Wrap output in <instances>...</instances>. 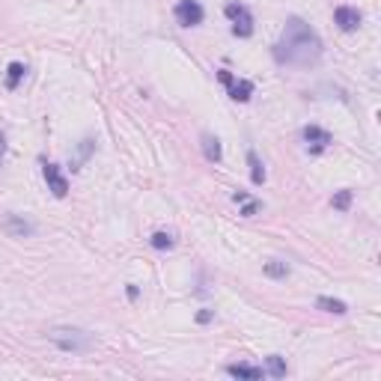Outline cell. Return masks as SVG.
<instances>
[{"label":"cell","instance_id":"obj_1","mask_svg":"<svg viewBox=\"0 0 381 381\" xmlns=\"http://www.w3.org/2000/svg\"><path fill=\"white\" fill-rule=\"evenodd\" d=\"M274 60L280 66H298V69H307V66H316L324 54V42L316 30H313L304 18L292 15L286 21L280 39L274 42Z\"/></svg>","mask_w":381,"mask_h":381},{"label":"cell","instance_id":"obj_2","mask_svg":"<svg viewBox=\"0 0 381 381\" xmlns=\"http://www.w3.org/2000/svg\"><path fill=\"white\" fill-rule=\"evenodd\" d=\"M48 340L57 345L60 352H72V354H84L96 345V337L84 328H51Z\"/></svg>","mask_w":381,"mask_h":381},{"label":"cell","instance_id":"obj_3","mask_svg":"<svg viewBox=\"0 0 381 381\" xmlns=\"http://www.w3.org/2000/svg\"><path fill=\"white\" fill-rule=\"evenodd\" d=\"M223 15L232 21V33L239 39H251L253 36V15H251V9L244 3H227V6H223Z\"/></svg>","mask_w":381,"mask_h":381},{"label":"cell","instance_id":"obj_4","mask_svg":"<svg viewBox=\"0 0 381 381\" xmlns=\"http://www.w3.org/2000/svg\"><path fill=\"white\" fill-rule=\"evenodd\" d=\"M173 15H176V21L182 27H200V24H203V18H206V9H203L200 0H179L176 9H173Z\"/></svg>","mask_w":381,"mask_h":381},{"label":"cell","instance_id":"obj_5","mask_svg":"<svg viewBox=\"0 0 381 381\" xmlns=\"http://www.w3.org/2000/svg\"><path fill=\"white\" fill-rule=\"evenodd\" d=\"M218 81L227 87V93H230L232 102H251V96H253V84H251V81L232 77V72H227V69L218 72Z\"/></svg>","mask_w":381,"mask_h":381},{"label":"cell","instance_id":"obj_6","mask_svg":"<svg viewBox=\"0 0 381 381\" xmlns=\"http://www.w3.org/2000/svg\"><path fill=\"white\" fill-rule=\"evenodd\" d=\"M42 173H45V185H48V190L57 200L63 197H69V179L63 176V170L57 164H51V161H42Z\"/></svg>","mask_w":381,"mask_h":381},{"label":"cell","instance_id":"obj_7","mask_svg":"<svg viewBox=\"0 0 381 381\" xmlns=\"http://www.w3.org/2000/svg\"><path fill=\"white\" fill-rule=\"evenodd\" d=\"M301 137H304V143H307V149L313 152V155H319V152H324L334 143V134L331 131H324V128H319V126H304V131H301Z\"/></svg>","mask_w":381,"mask_h":381},{"label":"cell","instance_id":"obj_8","mask_svg":"<svg viewBox=\"0 0 381 381\" xmlns=\"http://www.w3.org/2000/svg\"><path fill=\"white\" fill-rule=\"evenodd\" d=\"M361 9H354V6H337L334 9V24H337L343 33H354L357 27H361Z\"/></svg>","mask_w":381,"mask_h":381},{"label":"cell","instance_id":"obj_9","mask_svg":"<svg viewBox=\"0 0 381 381\" xmlns=\"http://www.w3.org/2000/svg\"><path fill=\"white\" fill-rule=\"evenodd\" d=\"M3 230L13 235V239H30L33 232H36V227L27 221V218H21V215H6L3 221Z\"/></svg>","mask_w":381,"mask_h":381},{"label":"cell","instance_id":"obj_10","mask_svg":"<svg viewBox=\"0 0 381 381\" xmlns=\"http://www.w3.org/2000/svg\"><path fill=\"white\" fill-rule=\"evenodd\" d=\"M227 373H230L232 378H248V381L265 378V369H262V366H251V364H230Z\"/></svg>","mask_w":381,"mask_h":381},{"label":"cell","instance_id":"obj_11","mask_svg":"<svg viewBox=\"0 0 381 381\" xmlns=\"http://www.w3.org/2000/svg\"><path fill=\"white\" fill-rule=\"evenodd\" d=\"M316 310L331 313V316H345V313H349V304H345V301H340V298L319 295V298H316Z\"/></svg>","mask_w":381,"mask_h":381},{"label":"cell","instance_id":"obj_12","mask_svg":"<svg viewBox=\"0 0 381 381\" xmlns=\"http://www.w3.org/2000/svg\"><path fill=\"white\" fill-rule=\"evenodd\" d=\"M200 143H203V155H206V161H211V164H218L221 158H223V149H221V140L215 137V134H203L200 137Z\"/></svg>","mask_w":381,"mask_h":381},{"label":"cell","instance_id":"obj_13","mask_svg":"<svg viewBox=\"0 0 381 381\" xmlns=\"http://www.w3.org/2000/svg\"><path fill=\"white\" fill-rule=\"evenodd\" d=\"M24 72H27V66L24 63H9L6 66V77H3V84H6V89H18V84H21V77H24Z\"/></svg>","mask_w":381,"mask_h":381},{"label":"cell","instance_id":"obj_14","mask_svg":"<svg viewBox=\"0 0 381 381\" xmlns=\"http://www.w3.org/2000/svg\"><path fill=\"white\" fill-rule=\"evenodd\" d=\"M248 167H251V182L253 185H265V167L260 161V155L253 149H248Z\"/></svg>","mask_w":381,"mask_h":381},{"label":"cell","instance_id":"obj_15","mask_svg":"<svg viewBox=\"0 0 381 381\" xmlns=\"http://www.w3.org/2000/svg\"><path fill=\"white\" fill-rule=\"evenodd\" d=\"M149 244H152L155 251H173V248H176V235L167 232V230H158V232H152Z\"/></svg>","mask_w":381,"mask_h":381},{"label":"cell","instance_id":"obj_16","mask_svg":"<svg viewBox=\"0 0 381 381\" xmlns=\"http://www.w3.org/2000/svg\"><path fill=\"white\" fill-rule=\"evenodd\" d=\"M286 373H289V366H286V361L280 354H271L265 361V375H274V378H286Z\"/></svg>","mask_w":381,"mask_h":381},{"label":"cell","instance_id":"obj_17","mask_svg":"<svg viewBox=\"0 0 381 381\" xmlns=\"http://www.w3.org/2000/svg\"><path fill=\"white\" fill-rule=\"evenodd\" d=\"M262 271H265V277H271V280H286L289 277V265L280 262V260H268L262 265Z\"/></svg>","mask_w":381,"mask_h":381},{"label":"cell","instance_id":"obj_18","mask_svg":"<svg viewBox=\"0 0 381 381\" xmlns=\"http://www.w3.org/2000/svg\"><path fill=\"white\" fill-rule=\"evenodd\" d=\"M331 203H334V209H340V211H345L352 206V190H337V194L331 197Z\"/></svg>","mask_w":381,"mask_h":381},{"label":"cell","instance_id":"obj_19","mask_svg":"<svg viewBox=\"0 0 381 381\" xmlns=\"http://www.w3.org/2000/svg\"><path fill=\"white\" fill-rule=\"evenodd\" d=\"M239 206H241V211H239L241 218H253L256 211H262V203H260V200H244V203H239Z\"/></svg>","mask_w":381,"mask_h":381},{"label":"cell","instance_id":"obj_20","mask_svg":"<svg viewBox=\"0 0 381 381\" xmlns=\"http://www.w3.org/2000/svg\"><path fill=\"white\" fill-rule=\"evenodd\" d=\"M211 319H215V310H209V307L197 313V322H200V324H209Z\"/></svg>","mask_w":381,"mask_h":381},{"label":"cell","instance_id":"obj_21","mask_svg":"<svg viewBox=\"0 0 381 381\" xmlns=\"http://www.w3.org/2000/svg\"><path fill=\"white\" fill-rule=\"evenodd\" d=\"M3 155H6V134L0 131V164H3Z\"/></svg>","mask_w":381,"mask_h":381},{"label":"cell","instance_id":"obj_22","mask_svg":"<svg viewBox=\"0 0 381 381\" xmlns=\"http://www.w3.org/2000/svg\"><path fill=\"white\" fill-rule=\"evenodd\" d=\"M126 292H128V298L134 301V298H137V295H140V289H137V286H128V289H126Z\"/></svg>","mask_w":381,"mask_h":381}]
</instances>
